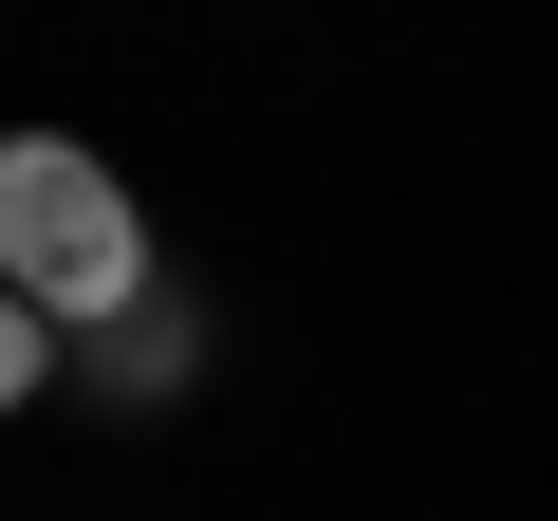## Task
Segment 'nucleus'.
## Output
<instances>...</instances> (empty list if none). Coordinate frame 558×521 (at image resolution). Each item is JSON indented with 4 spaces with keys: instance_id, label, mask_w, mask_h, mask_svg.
<instances>
[{
    "instance_id": "f03ea898",
    "label": "nucleus",
    "mask_w": 558,
    "mask_h": 521,
    "mask_svg": "<svg viewBox=\"0 0 558 521\" xmlns=\"http://www.w3.org/2000/svg\"><path fill=\"white\" fill-rule=\"evenodd\" d=\"M186 354H205V317H186V280H149L131 317H94V354H75V373H94V391H131V410H168V391H186Z\"/></svg>"
},
{
    "instance_id": "7ed1b4c3",
    "label": "nucleus",
    "mask_w": 558,
    "mask_h": 521,
    "mask_svg": "<svg viewBox=\"0 0 558 521\" xmlns=\"http://www.w3.org/2000/svg\"><path fill=\"white\" fill-rule=\"evenodd\" d=\"M20 391H57V317H38L20 280H0V410H20Z\"/></svg>"
},
{
    "instance_id": "f257e3e1",
    "label": "nucleus",
    "mask_w": 558,
    "mask_h": 521,
    "mask_svg": "<svg viewBox=\"0 0 558 521\" xmlns=\"http://www.w3.org/2000/svg\"><path fill=\"white\" fill-rule=\"evenodd\" d=\"M0 280H20L57 336H94V317L149 299V205L112 186V149H75V131H0Z\"/></svg>"
}]
</instances>
